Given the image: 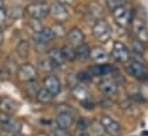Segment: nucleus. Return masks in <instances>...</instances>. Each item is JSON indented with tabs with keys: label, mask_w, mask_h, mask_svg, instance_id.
<instances>
[{
	"label": "nucleus",
	"mask_w": 148,
	"mask_h": 136,
	"mask_svg": "<svg viewBox=\"0 0 148 136\" xmlns=\"http://www.w3.org/2000/svg\"><path fill=\"white\" fill-rule=\"evenodd\" d=\"M92 35L99 43H106L111 37V28L104 20H98L92 27Z\"/></svg>",
	"instance_id": "nucleus-1"
},
{
	"label": "nucleus",
	"mask_w": 148,
	"mask_h": 136,
	"mask_svg": "<svg viewBox=\"0 0 148 136\" xmlns=\"http://www.w3.org/2000/svg\"><path fill=\"white\" fill-rule=\"evenodd\" d=\"M101 126L104 131L110 136H120L121 135V127L119 122H117L113 118L109 115H103L101 119Z\"/></svg>",
	"instance_id": "nucleus-2"
},
{
	"label": "nucleus",
	"mask_w": 148,
	"mask_h": 136,
	"mask_svg": "<svg viewBox=\"0 0 148 136\" xmlns=\"http://www.w3.org/2000/svg\"><path fill=\"white\" fill-rule=\"evenodd\" d=\"M111 55L113 56L114 60L119 62H125L130 58V50L123 41L114 40L111 50Z\"/></svg>",
	"instance_id": "nucleus-3"
},
{
	"label": "nucleus",
	"mask_w": 148,
	"mask_h": 136,
	"mask_svg": "<svg viewBox=\"0 0 148 136\" xmlns=\"http://www.w3.org/2000/svg\"><path fill=\"white\" fill-rule=\"evenodd\" d=\"M49 14L58 22H65L69 17V13L67 8L60 2H53L49 7Z\"/></svg>",
	"instance_id": "nucleus-4"
},
{
	"label": "nucleus",
	"mask_w": 148,
	"mask_h": 136,
	"mask_svg": "<svg viewBox=\"0 0 148 136\" xmlns=\"http://www.w3.org/2000/svg\"><path fill=\"white\" fill-rule=\"evenodd\" d=\"M113 20H114V22L119 27L126 28L131 23V21H132L131 12L127 8L120 6V7H118L117 9L113 10Z\"/></svg>",
	"instance_id": "nucleus-5"
},
{
	"label": "nucleus",
	"mask_w": 148,
	"mask_h": 136,
	"mask_svg": "<svg viewBox=\"0 0 148 136\" xmlns=\"http://www.w3.org/2000/svg\"><path fill=\"white\" fill-rule=\"evenodd\" d=\"M37 76V71L36 68L31 65V63H23L18 67L17 70V77L20 81L22 82H30V81H35Z\"/></svg>",
	"instance_id": "nucleus-6"
},
{
	"label": "nucleus",
	"mask_w": 148,
	"mask_h": 136,
	"mask_svg": "<svg viewBox=\"0 0 148 136\" xmlns=\"http://www.w3.org/2000/svg\"><path fill=\"white\" fill-rule=\"evenodd\" d=\"M27 13L36 20H40L44 18L47 14H49V7L45 3H40V2H34L30 3L27 7Z\"/></svg>",
	"instance_id": "nucleus-7"
},
{
	"label": "nucleus",
	"mask_w": 148,
	"mask_h": 136,
	"mask_svg": "<svg viewBox=\"0 0 148 136\" xmlns=\"http://www.w3.org/2000/svg\"><path fill=\"white\" fill-rule=\"evenodd\" d=\"M126 71L130 76L135 77V78H145L146 76H148L147 73V68L145 65H142L139 61H132L128 63V66L126 67Z\"/></svg>",
	"instance_id": "nucleus-8"
},
{
	"label": "nucleus",
	"mask_w": 148,
	"mask_h": 136,
	"mask_svg": "<svg viewBox=\"0 0 148 136\" xmlns=\"http://www.w3.org/2000/svg\"><path fill=\"white\" fill-rule=\"evenodd\" d=\"M132 28H133V33L135 35V38L139 39L142 43H147L148 41V28L145 24V22L142 20H135L132 23Z\"/></svg>",
	"instance_id": "nucleus-9"
},
{
	"label": "nucleus",
	"mask_w": 148,
	"mask_h": 136,
	"mask_svg": "<svg viewBox=\"0 0 148 136\" xmlns=\"http://www.w3.org/2000/svg\"><path fill=\"white\" fill-rule=\"evenodd\" d=\"M44 88L53 96H57L61 90V84L57 76L50 75L44 78Z\"/></svg>",
	"instance_id": "nucleus-10"
},
{
	"label": "nucleus",
	"mask_w": 148,
	"mask_h": 136,
	"mask_svg": "<svg viewBox=\"0 0 148 136\" xmlns=\"http://www.w3.org/2000/svg\"><path fill=\"white\" fill-rule=\"evenodd\" d=\"M98 88L106 96H112L117 92V83L112 78H103L99 82Z\"/></svg>",
	"instance_id": "nucleus-11"
},
{
	"label": "nucleus",
	"mask_w": 148,
	"mask_h": 136,
	"mask_svg": "<svg viewBox=\"0 0 148 136\" xmlns=\"http://www.w3.org/2000/svg\"><path fill=\"white\" fill-rule=\"evenodd\" d=\"M17 103L10 97H1L0 98V111L3 114H12L16 111Z\"/></svg>",
	"instance_id": "nucleus-12"
},
{
	"label": "nucleus",
	"mask_w": 148,
	"mask_h": 136,
	"mask_svg": "<svg viewBox=\"0 0 148 136\" xmlns=\"http://www.w3.org/2000/svg\"><path fill=\"white\" fill-rule=\"evenodd\" d=\"M0 123L2 128L7 131H17L20 127V123L8 114H2L0 116Z\"/></svg>",
	"instance_id": "nucleus-13"
},
{
	"label": "nucleus",
	"mask_w": 148,
	"mask_h": 136,
	"mask_svg": "<svg viewBox=\"0 0 148 136\" xmlns=\"http://www.w3.org/2000/svg\"><path fill=\"white\" fill-rule=\"evenodd\" d=\"M89 56L91 58L92 61H95L96 63H104L108 60V53L99 46L94 47L92 50H90V54Z\"/></svg>",
	"instance_id": "nucleus-14"
},
{
	"label": "nucleus",
	"mask_w": 148,
	"mask_h": 136,
	"mask_svg": "<svg viewBox=\"0 0 148 136\" xmlns=\"http://www.w3.org/2000/svg\"><path fill=\"white\" fill-rule=\"evenodd\" d=\"M113 70V67L111 65L106 63H97L92 67H90V74L92 76H104Z\"/></svg>",
	"instance_id": "nucleus-15"
},
{
	"label": "nucleus",
	"mask_w": 148,
	"mask_h": 136,
	"mask_svg": "<svg viewBox=\"0 0 148 136\" xmlns=\"http://www.w3.org/2000/svg\"><path fill=\"white\" fill-rule=\"evenodd\" d=\"M73 123V118L69 113H59L56 116V124L60 128L68 129Z\"/></svg>",
	"instance_id": "nucleus-16"
},
{
	"label": "nucleus",
	"mask_w": 148,
	"mask_h": 136,
	"mask_svg": "<svg viewBox=\"0 0 148 136\" xmlns=\"http://www.w3.org/2000/svg\"><path fill=\"white\" fill-rule=\"evenodd\" d=\"M67 38H68V40H69L71 44L77 46V45H80V44L83 43V38H84V37H83L82 31H81L79 28H73V29H71V30L68 31Z\"/></svg>",
	"instance_id": "nucleus-17"
},
{
	"label": "nucleus",
	"mask_w": 148,
	"mask_h": 136,
	"mask_svg": "<svg viewBox=\"0 0 148 136\" xmlns=\"http://www.w3.org/2000/svg\"><path fill=\"white\" fill-rule=\"evenodd\" d=\"M49 59L52 61V63L54 65V67H60L65 63V59H64V55L61 53V51L59 48H51L49 51Z\"/></svg>",
	"instance_id": "nucleus-18"
},
{
	"label": "nucleus",
	"mask_w": 148,
	"mask_h": 136,
	"mask_svg": "<svg viewBox=\"0 0 148 136\" xmlns=\"http://www.w3.org/2000/svg\"><path fill=\"white\" fill-rule=\"evenodd\" d=\"M54 37V33L52 31L51 28H43L39 32L36 33L35 36V39L38 41V43H49L50 40H52Z\"/></svg>",
	"instance_id": "nucleus-19"
},
{
	"label": "nucleus",
	"mask_w": 148,
	"mask_h": 136,
	"mask_svg": "<svg viewBox=\"0 0 148 136\" xmlns=\"http://www.w3.org/2000/svg\"><path fill=\"white\" fill-rule=\"evenodd\" d=\"M72 93L80 101L88 100V97H89V92H88L87 88L83 85H74L72 89Z\"/></svg>",
	"instance_id": "nucleus-20"
},
{
	"label": "nucleus",
	"mask_w": 148,
	"mask_h": 136,
	"mask_svg": "<svg viewBox=\"0 0 148 136\" xmlns=\"http://www.w3.org/2000/svg\"><path fill=\"white\" fill-rule=\"evenodd\" d=\"M75 54H76V58L80 59V60H86L89 54H90V47L87 45V44H80L76 46L75 48Z\"/></svg>",
	"instance_id": "nucleus-21"
},
{
	"label": "nucleus",
	"mask_w": 148,
	"mask_h": 136,
	"mask_svg": "<svg viewBox=\"0 0 148 136\" xmlns=\"http://www.w3.org/2000/svg\"><path fill=\"white\" fill-rule=\"evenodd\" d=\"M36 98H37V100H38L39 103L47 104V103H50V101L53 99V95L50 93L45 88H43V89H39V90H38L37 95H36Z\"/></svg>",
	"instance_id": "nucleus-22"
},
{
	"label": "nucleus",
	"mask_w": 148,
	"mask_h": 136,
	"mask_svg": "<svg viewBox=\"0 0 148 136\" xmlns=\"http://www.w3.org/2000/svg\"><path fill=\"white\" fill-rule=\"evenodd\" d=\"M60 51H61V53H62L65 60H67V61H74V60L76 59L75 48H73L72 46L65 45V46H62V48H61Z\"/></svg>",
	"instance_id": "nucleus-23"
},
{
	"label": "nucleus",
	"mask_w": 148,
	"mask_h": 136,
	"mask_svg": "<svg viewBox=\"0 0 148 136\" xmlns=\"http://www.w3.org/2000/svg\"><path fill=\"white\" fill-rule=\"evenodd\" d=\"M23 13H24V9L21 7V6H13L8 9V13L7 15L10 17V18H14V20H17V18H21L23 16Z\"/></svg>",
	"instance_id": "nucleus-24"
},
{
	"label": "nucleus",
	"mask_w": 148,
	"mask_h": 136,
	"mask_svg": "<svg viewBox=\"0 0 148 136\" xmlns=\"http://www.w3.org/2000/svg\"><path fill=\"white\" fill-rule=\"evenodd\" d=\"M16 52L20 58L24 59L29 53V43L27 40H21L16 47Z\"/></svg>",
	"instance_id": "nucleus-25"
},
{
	"label": "nucleus",
	"mask_w": 148,
	"mask_h": 136,
	"mask_svg": "<svg viewBox=\"0 0 148 136\" xmlns=\"http://www.w3.org/2000/svg\"><path fill=\"white\" fill-rule=\"evenodd\" d=\"M38 68L42 71H51L54 68V65L50 59H40L38 61Z\"/></svg>",
	"instance_id": "nucleus-26"
},
{
	"label": "nucleus",
	"mask_w": 148,
	"mask_h": 136,
	"mask_svg": "<svg viewBox=\"0 0 148 136\" xmlns=\"http://www.w3.org/2000/svg\"><path fill=\"white\" fill-rule=\"evenodd\" d=\"M132 46H133V50L135 51V52H138V53H140V54H142L143 52H145V43H142V41H140L139 39H134V40H132Z\"/></svg>",
	"instance_id": "nucleus-27"
},
{
	"label": "nucleus",
	"mask_w": 148,
	"mask_h": 136,
	"mask_svg": "<svg viewBox=\"0 0 148 136\" xmlns=\"http://www.w3.org/2000/svg\"><path fill=\"white\" fill-rule=\"evenodd\" d=\"M28 83V86H27V92L30 95V96H36L37 92H38V84L35 83L34 81H30V82H27Z\"/></svg>",
	"instance_id": "nucleus-28"
},
{
	"label": "nucleus",
	"mask_w": 148,
	"mask_h": 136,
	"mask_svg": "<svg viewBox=\"0 0 148 136\" xmlns=\"http://www.w3.org/2000/svg\"><path fill=\"white\" fill-rule=\"evenodd\" d=\"M29 27L32 29V31H35L36 33L39 32L42 29H43V25L42 23L39 22V20H36V18H31L30 22H29Z\"/></svg>",
	"instance_id": "nucleus-29"
},
{
	"label": "nucleus",
	"mask_w": 148,
	"mask_h": 136,
	"mask_svg": "<svg viewBox=\"0 0 148 136\" xmlns=\"http://www.w3.org/2000/svg\"><path fill=\"white\" fill-rule=\"evenodd\" d=\"M51 129H52V131L54 133V135H56V136H68L67 129L60 128V127H58L57 124L52 126V127H51Z\"/></svg>",
	"instance_id": "nucleus-30"
},
{
	"label": "nucleus",
	"mask_w": 148,
	"mask_h": 136,
	"mask_svg": "<svg viewBox=\"0 0 148 136\" xmlns=\"http://www.w3.org/2000/svg\"><path fill=\"white\" fill-rule=\"evenodd\" d=\"M106 3H108V7L109 8H111L112 10H114L118 7L121 6V0H106Z\"/></svg>",
	"instance_id": "nucleus-31"
},
{
	"label": "nucleus",
	"mask_w": 148,
	"mask_h": 136,
	"mask_svg": "<svg viewBox=\"0 0 148 136\" xmlns=\"http://www.w3.org/2000/svg\"><path fill=\"white\" fill-rule=\"evenodd\" d=\"M90 12L94 15H99V14H102V8L96 2H92V3H90Z\"/></svg>",
	"instance_id": "nucleus-32"
},
{
	"label": "nucleus",
	"mask_w": 148,
	"mask_h": 136,
	"mask_svg": "<svg viewBox=\"0 0 148 136\" xmlns=\"http://www.w3.org/2000/svg\"><path fill=\"white\" fill-rule=\"evenodd\" d=\"M51 29H52V31H53L54 36H62V35L65 33L64 28H62L60 24H56V25H54V27H52Z\"/></svg>",
	"instance_id": "nucleus-33"
},
{
	"label": "nucleus",
	"mask_w": 148,
	"mask_h": 136,
	"mask_svg": "<svg viewBox=\"0 0 148 136\" xmlns=\"http://www.w3.org/2000/svg\"><path fill=\"white\" fill-rule=\"evenodd\" d=\"M7 18V12L3 8H0V23L5 22Z\"/></svg>",
	"instance_id": "nucleus-34"
},
{
	"label": "nucleus",
	"mask_w": 148,
	"mask_h": 136,
	"mask_svg": "<svg viewBox=\"0 0 148 136\" xmlns=\"http://www.w3.org/2000/svg\"><path fill=\"white\" fill-rule=\"evenodd\" d=\"M77 77H79V80H81V81H89L90 78V76L88 75V74H86V73H80L79 75H77Z\"/></svg>",
	"instance_id": "nucleus-35"
},
{
	"label": "nucleus",
	"mask_w": 148,
	"mask_h": 136,
	"mask_svg": "<svg viewBox=\"0 0 148 136\" xmlns=\"http://www.w3.org/2000/svg\"><path fill=\"white\" fill-rule=\"evenodd\" d=\"M75 136H89V135L87 134V131H86L84 129L79 128V129L76 130V133H75Z\"/></svg>",
	"instance_id": "nucleus-36"
},
{
	"label": "nucleus",
	"mask_w": 148,
	"mask_h": 136,
	"mask_svg": "<svg viewBox=\"0 0 148 136\" xmlns=\"http://www.w3.org/2000/svg\"><path fill=\"white\" fill-rule=\"evenodd\" d=\"M2 41H3V32H2V29L0 28V45L2 44Z\"/></svg>",
	"instance_id": "nucleus-37"
},
{
	"label": "nucleus",
	"mask_w": 148,
	"mask_h": 136,
	"mask_svg": "<svg viewBox=\"0 0 148 136\" xmlns=\"http://www.w3.org/2000/svg\"><path fill=\"white\" fill-rule=\"evenodd\" d=\"M74 0H59V2L60 3H71V2H73Z\"/></svg>",
	"instance_id": "nucleus-38"
},
{
	"label": "nucleus",
	"mask_w": 148,
	"mask_h": 136,
	"mask_svg": "<svg viewBox=\"0 0 148 136\" xmlns=\"http://www.w3.org/2000/svg\"><path fill=\"white\" fill-rule=\"evenodd\" d=\"M37 136H50V135H47V134H45V133H39Z\"/></svg>",
	"instance_id": "nucleus-39"
},
{
	"label": "nucleus",
	"mask_w": 148,
	"mask_h": 136,
	"mask_svg": "<svg viewBox=\"0 0 148 136\" xmlns=\"http://www.w3.org/2000/svg\"><path fill=\"white\" fill-rule=\"evenodd\" d=\"M3 6V0H0V8H2Z\"/></svg>",
	"instance_id": "nucleus-40"
},
{
	"label": "nucleus",
	"mask_w": 148,
	"mask_h": 136,
	"mask_svg": "<svg viewBox=\"0 0 148 136\" xmlns=\"http://www.w3.org/2000/svg\"><path fill=\"white\" fill-rule=\"evenodd\" d=\"M31 1H35L36 2V1H39V0H31Z\"/></svg>",
	"instance_id": "nucleus-41"
}]
</instances>
